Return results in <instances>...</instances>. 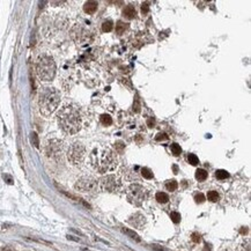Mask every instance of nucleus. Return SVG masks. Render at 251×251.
Here are the masks:
<instances>
[{
    "label": "nucleus",
    "mask_w": 251,
    "mask_h": 251,
    "mask_svg": "<svg viewBox=\"0 0 251 251\" xmlns=\"http://www.w3.org/2000/svg\"><path fill=\"white\" fill-rule=\"evenodd\" d=\"M58 124L67 134H74L81 129L82 118L79 108L74 104H65L57 115Z\"/></svg>",
    "instance_id": "nucleus-1"
},
{
    "label": "nucleus",
    "mask_w": 251,
    "mask_h": 251,
    "mask_svg": "<svg viewBox=\"0 0 251 251\" xmlns=\"http://www.w3.org/2000/svg\"><path fill=\"white\" fill-rule=\"evenodd\" d=\"M90 162L94 169L101 174L115 170L118 166L116 154L107 147L94 149L90 154Z\"/></svg>",
    "instance_id": "nucleus-2"
},
{
    "label": "nucleus",
    "mask_w": 251,
    "mask_h": 251,
    "mask_svg": "<svg viewBox=\"0 0 251 251\" xmlns=\"http://www.w3.org/2000/svg\"><path fill=\"white\" fill-rule=\"evenodd\" d=\"M60 103V93L54 87H43L38 95L39 111L44 116H50Z\"/></svg>",
    "instance_id": "nucleus-3"
},
{
    "label": "nucleus",
    "mask_w": 251,
    "mask_h": 251,
    "mask_svg": "<svg viewBox=\"0 0 251 251\" xmlns=\"http://www.w3.org/2000/svg\"><path fill=\"white\" fill-rule=\"evenodd\" d=\"M36 73L42 81H51L56 75V63L49 54H41L36 61Z\"/></svg>",
    "instance_id": "nucleus-4"
},
{
    "label": "nucleus",
    "mask_w": 251,
    "mask_h": 251,
    "mask_svg": "<svg viewBox=\"0 0 251 251\" xmlns=\"http://www.w3.org/2000/svg\"><path fill=\"white\" fill-rule=\"evenodd\" d=\"M127 199L131 204L136 206H140L147 199L148 192L140 184H132L127 189Z\"/></svg>",
    "instance_id": "nucleus-5"
},
{
    "label": "nucleus",
    "mask_w": 251,
    "mask_h": 251,
    "mask_svg": "<svg viewBox=\"0 0 251 251\" xmlns=\"http://www.w3.org/2000/svg\"><path fill=\"white\" fill-rule=\"evenodd\" d=\"M99 187L100 189L104 192H109V193H115L118 192L122 187V181L120 178L116 175H107L103 176L102 178L99 181Z\"/></svg>",
    "instance_id": "nucleus-6"
},
{
    "label": "nucleus",
    "mask_w": 251,
    "mask_h": 251,
    "mask_svg": "<svg viewBox=\"0 0 251 251\" xmlns=\"http://www.w3.org/2000/svg\"><path fill=\"white\" fill-rule=\"evenodd\" d=\"M85 156H86V148L80 142H74L69 147L67 157L72 164H75V166L81 164L85 160Z\"/></svg>",
    "instance_id": "nucleus-7"
},
{
    "label": "nucleus",
    "mask_w": 251,
    "mask_h": 251,
    "mask_svg": "<svg viewBox=\"0 0 251 251\" xmlns=\"http://www.w3.org/2000/svg\"><path fill=\"white\" fill-rule=\"evenodd\" d=\"M76 191L85 192V193H94L97 191L99 187V183L95 178H93L90 176H85L81 177L76 181L75 185H74Z\"/></svg>",
    "instance_id": "nucleus-8"
},
{
    "label": "nucleus",
    "mask_w": 251,
    "mask_h": 251,
    "mask_svg": "<svg viewBox=\"0 0 251 251\" xmlns=\"http://www.w3.org/2000/svg\"><path fill=\"white\" fill-rule=\"evenodd\" d=\"M63 149V141L58 139H52L49 140L45 145V153L50 157H56L59 156Z\"/></svg>",
    "instance_id": "nucleus-9"
},
{
    "label": "nucleus",
    "mask_w": 251,
    "mask_h": 251,
    "mask_svg": "<svg viewBox=\"0 0 251 251\" xmlns=\"http://www.w3.org/2000/svg\"><path fill=\"white\" fill-rule=\"evenodd\" d=\"M72 37L75 39L76 42L82 43L87 39L88 34H87V31L85 30L81 26H75V27L72 29Z\"/></svg>",
    "instance_id": "nucleus-10"
},
{
    "label": "nucleus",
    "mask_w": 251,
    "mask_h": 251,
    "mask_svg": "<svg viewBox=\"0 0 251 251\" xmlns=\"http://www.w3.org/2000/svg\"><path fill=\"white\" fill-rule=\"evenodd\" d=\"M129 223L131 226H133L134 228H142L146 223V219L142 214L140 213H137V214H133L132 217H130L129 219Z\"/></svg>",
    "instance_id": "nucleus-11"
},
{
    "label": "nucleus",
    "mask_w": 251,
    "mask_h": 251,
    "mask_svg": "<svg viewBox=\"0 0 251 251\" xmlns=\"http://www.w3.org/2000/svg\"><path fill=\"white\" fill-rule=\"evenodd\" d=\"M97 6H99V4L96 1H87L84 6V9L88 14H94L97 9Z\"/></svg>",
    "instance_id": "nucleus-12"
},
{
    "label": "nucleus",
    "mask_w": 251,
    "mask_h": 251,
    "mask_svg": "<svg viewBox=\"0 0 251 251\" xmlns=\"http://www.w3.org/2000/svg\"><path fill=\"white\" fill-rule=\"evenodd\" d=\"M123 14H124V16H125L126 19L129 20H132L136 16V9H134L133 6H131V5H129V6H126L125 8H124V11H123Z\"/></svg>",
    "instance_id": "nucleus-13"
},
{
    "label": "nucleus",
    "mask_w": 251,
    "mask_h": 251,
    "mask_svg": "<svg viewBox=\"0 0 251 251\" xmlns=\"http://www.w3.org/2000/svg\"><path fill=\"white\" fill-rule=\"evenodd\" d=\"M155 198L160 204H166V202H169V197H168V194L164 193V192H157Z\"/></svg>",
    "instance_id": "nucleus-14"
},
{
    "label": "nucleus",
    "mask_w": 251,
    "mask_h": 251,
    "mask_svg": "<svg viewBox=\"0 0 251 251\" xmlns=\"http://www.w3.org/2000/svg\"><path fill=\"white\" fill-rule=\"evenodd\" d=\"M123 233H124V234H126L127 236H130L131 238L136 240L137 242H140V237H139V235H138V234L134 232V230H131V229H127V228H123Z\"/></svg>",
    "instance_id": "nucleus-15"
},
{
    "label": "nucleus",
    "mask_w": 251,
    "mask_h": 251,
    "mask_svg": "<svg viewBox=\"0 0 251 251\" xmlns=\"http://www.w3.org/2000/svg\"><path fill=\"white\" fill-rule=\"evenodd\" d=\"M196 178L198 179V181H205L206 178H207V171L204 170V169H198L197 171H196Z\"/></svg>",
    "instance_id": "nucleus-16"
},
{
    "label": "nucleus",
    "mask_w": 251,
    "mask_h": 251,
    "mask_svg": "<svg viewBox=\"0 0 251 251\" xmlns=\"http://www.w3.org/2000/svg\"><path fill=\"white\" fill-rule=\"evenodd\" d=\"M177 187H178V184H177V182L174 181V179L166 182V189H167L168 191H175Z\"/></svg>",
    "instance_id": "nucleus-17"
},
{
    "label": "nucleus",
    "mask_w": 251,
    "mask_h": 251,
    "mask_svg": "<svg viewBox=\"0 0 251 251\" xmlns=\"http://www.w3.org/2000/svg\"><path fill=\"white\" fill-rule=\"evenodd\" d=\"M215 176H217L218 179H226L229 177V174L227 170H223V169H219L215 172Z\"/></svg>",
    "instance_id": "nucleus-18"
},
{
    "label": "nucleus",
    "mask_w": 251,
    "mask_h": 251,
    "mask_svg": "<svg viewBox=\"0 0 251 251\" xmlns=\"http://www.w3.org/2000/svg\"><path fill=\"white\" fill-rule=\"evenodd\" d=\"M112 28H114V23L112 21L110 20H108V21H104L102 24V30L105 31V33H109V31L112 30Z\"/></svg>",
    "instance_id": "nucleus-19"
},
{
    "label": "nucleus",
    "mask_w": 251,
    "mask_h": 251,
    "mask_svg": "<svg viewBox=\"0 0 251 251\" xmlns=\"http://www.w3.org/2000/svg\"><path fill=\"white\" fill-rule=\"evenodd\" d=\"M207 199L212 202H217L219 200V193L217 191H209L207 193Z\"/></svg>",
    "instance_id": "nucleus-20"
},
{
    "label": "nucleus",
    "mask_w": 251,
    "mask_h": 251,
    "mask_svg": "<svg viewBox=\"0 0 251 251\" xmlns=\"http://www.w3.org/2000/svg\"><path fill=\"white\" fill-rule=\"evenodd\" d=\"M126 28H127V26H126L125 23L122 22V21H119V22L116 24V33L119 35L123 34V33L126 30Z\"/></svg>",
    "instance_id": "nucleus-21"
},
{
    "label": "nucleus",
    "mask_w": 251,
    "mask_h": 251,
    "mask_svg": "<svg viewBox=\"0 0 251 251\" xmlns=\"http://www.w3.org/2000/svg\"><path fill=\"white\" fill-rule=\"evenodd\" d=\"M101 123L103 125H111L112 124V118L109 116V115H102L101 116Z\"/></svg>",
    "instance_id": "nucleus-22"
},
{
    "label": "nucleus",
    "mask_w": 251,
    "mask_h": 251,
    "mask_svg": "<svg viewBox=\"0 0 251 251\" xmlns=\"http://www.w3.org/2000/svg\"><path fill=\"white\" fill-rule=\"evenodd\" d=\"M141 175L147 179L153 178V172L151 169H148V168H142V169H141Z\"/></svg>",
    "instance_id": "nucleus-23"
},
{
    "label": "nucleus",
    "mask_w": 251,
    "mask_h": 251,
    "mask_svg": "<svg viewBox=\"0 0 251 251\" xmlns=\"http://www.w3.org/2000/svg\"><path fill=\"white\" fill-rule=\"evenodd\" d=\"M171 152L174 155H179L181 153H182V148H181V146L178 144H172L171 145Z\"/></svg>",
    "instance_id": "nucleus-24"
},
{
    "label": "nucleus",
    "mask_w": 251,
    "mask_h": 251,
    "mask_svg": "<svg viewBox=\"0 0 251 251\" xmlns=\"http://www.w3.org/2000/svg\"><path fill=\"white\" fill-rule=\"evenodd\" d=\"M170 218H171V221H172L174 223H178L179 221H181V214H179L178 212H171Z\"/></svg>",
    "instance_id": "nucleus-25"
},
{
    "label": "nucleus",
    "mask_w": 251,
    "mask_h": 251,
    "mask_svg": "<svg viewBox=\"0 0 251 251\" xmlns=\"http://www.w3.org/2000/svg\"><path fill=\"white\" fill-rule=\"evenodd\" d=\"M187 160H189V163H191L192 166H197L199 163V160H198V157L194 154H189Z\"/></svg>",
    "instance_id": "nucleus-26"
},
{
    "label": "nucleus",
    "mask_w": 251,
    "mask_h": 251,
    "mask_svg": "<svg viewBox=\"0 0 251 251\" xmlns=\"http://www.w3.org/2000/svg\"><path fill=\"white\" fill-rule=\"evenodd\" d=\"M31 142H33V145H34L35 147H37L39 146V141H38V136L35 132H33L31 133Z\"/></svg>",
    "instance_id": "nucleus-27"
},
{
    "label": "nucleus",
    "mask_w": 251,
    "mask_h": 251,
    "mask_svg": "<svg viewBox=\"0 0 251 251\" xmlns=\"http://www.w3.org/2000/svg\"><path fill=\"white\" fill-rule=\"evenodd\" d=\"M194 200H196V202H198V204H202V202H205V196L199 192V193H197L194 196Z\"/></svg>",
    "instance_id": "nucleus-28"
},
{
    "label": "nucleus",
    "mask_w": 251,
    "mask_h": 251,
    "mask_svg": "<svg viewBox=\"0 0 251 251\" xmlns=\"http://www.w3.org/2000/svg\"><path fill=\"white\" fill-rule=\"evenodd\" d=\"M133 111H134V112H139V111H140V103H139V100H138V97H136V100H134Z\"/></svg>",
    "instance_id": "nucleus-29"
},
{
    "label": "nucleus",
    "mask_w": 251,
    "mask_h": 251,
    "mask_svg": "<svg viewBox=\"0 0 251 251\" xmlns=\"http://www.w3.org/2000/svg\"><path fill=\"white\" fill-rule=\"evenodd\" d=\"M155 139L157 141H161V140H168V136L166 133H159L157 136L155 137Z\"/></svg>",
    "instance_id": "nucleus-30"
},
{
    "label": "nucleus",
    "mask_w": 251,
    "mask_h": 251,
    "mask_svg": "<svg viewBox=\"0 0 251 251\" xmlns=\"http://www.w3.org/2000/svg\"><path fill=\"white\" fill-rule=\"evenodd\" d=\"M192 240H193L196 243H198V242H200V240H202V236L199 235L198 233H193V234H192Z\"/></svg>",
    "instance_id": "nucleus-31"
},
{
    "label": "nucleus",
    "mask_w": 251,
    "mask_h": 251,
    "mask_svg": "<svg viewBox=\"0 0 251 251\" xmlns=\"http://www.w3.org/2000/svg\"><path fill=\"white\" fill-rule=\"evenodd\" d=\"M154 124H155V122H154V119H153V118H149L148 120H147V125H148L149 127H153V126H154Z\"/></svg>",
    "instance_id": "nucleus-32"
},
{
    "label": "nucleus",
    "mask_w": 251,
    "mask_h": 251,
    "mask_svg": "<svg viewBox=\"0 0 251 251\" xmlns=\"http://www.w3.org/2000/svg\"><path fill=\"white\" fill-rule=\"evenodd\" d=\"M141 11H142V13H147V12H148V6H147V4H144V5H142V7H141Z\"/></svg>",
    "instance_id": "nucleus-33"
},
{
    "label": "nucleus",
    "mask_w": 251,
    "mask_h": 251,
    "mask_svg": "<svg viewBox=\"0 0 251 251\" xmlns=\"http://www.w3.org/2000/svg\"><path fill=\"white\" fill-rule=\"evenodd\" d=\"M153 248H154V250L155 251H166L163 248H159L157 245H153Z\"/></svg>",
    "instance_id": "nucleus-34"
},
{
    "label": "nucleus",
    "mask_w": 251,
    "mask_h": 251,
    "mask_svg": "<svg viewBox=\"0 0 251 251\" xmlns=\"http://www.w3.org/2000/svg\"><path fill=\"white\" fill-rule=\"evenodd\" d=\"M241 233H242V234H247L248 228H242V229H241Z\"/></svg>",
    "instance_id": "nucleus-35"
},
{
    "label": "nucleus",
    "mask_w": 251,
    "mask_h": 251,
    "mask_svg": "<svg viewBox=\"0 0 251 251\" xmlns=\"http://www.w3.org/2000/svg\"><path fill=\"white\" fill-rule=\"evenodd\" d=\"M204 251H211V249H209L208 245H205V248H204Z\"/></svg>",
    "instance_id": "nucleus-36"
},
{
    "label": "nucleus",
    "mask_w": 251,
    "mask_h": 251,
    "mask_svg": "<svg viewBox=\"0 0 251 251\" xmlns=\"http://www.w3.org/2000/svg\"><path fill=\"white\" fill-rule=\"evenodd\" d=\"M174 170H175V172H177V167L176 166H174Z\"/></svg>",
    "instance_id": "nucleus-37"
}]
</instances>
